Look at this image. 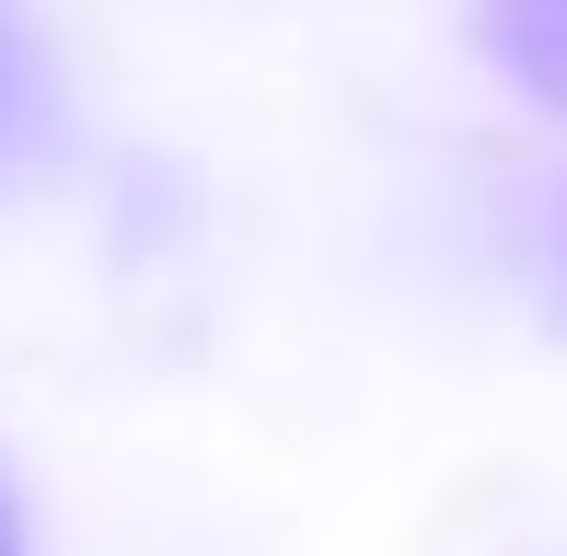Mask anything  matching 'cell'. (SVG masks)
<instances>
[{
	"mask_svg": "<svg viewBox=\"0 0 567 556\" xmlns=\"http://www.w3.org/2000/svg\"><path fill=\"white\" fill-rule=\"evenodd\" d=\"M0 556H23V534H12V498H0Z\"/></svg>",
	"mask_w": 567,
	"mask_h": 556,
	"instance_id": "cell-1",
	"label": "cell"
},
{
	"mask_svg": "<svg viewBox=\"0 0 567 556\" xmlns=\"http://www.w3.org/2000/svg\"><path fill=\"white\" fill-rule=\"evenodd\" d=\"M0 82H12V47H0Z\"/></svg>",
	"mask_w": 567,
	"mask_h": 556,
	"instance_id": "cell-2",
	"label": "cell"
}]
</instances>
